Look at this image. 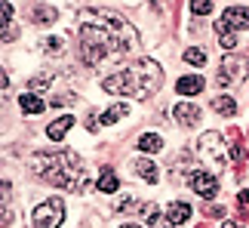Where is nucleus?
<instances>
[{"instance_id": "obj_1", "label": "nucleus", "mask_w": 249, "mask_h": 228, "mask_svg": "<svg viewBox=\"0 0 249 228\" xmlns=\"http://www.w3.org/2000/svg\"><path fill=\"white\" fill-rule=\"evenodd\" d=\"M77 25H80L83 62L95 71L111 68V65L129 59V56L139 50L136 28L120 13H114V9H105V6L83 9L77 16Z\"/></svg>"}, {"instance_id": "obj_2", "label": "nucleus", "mask_w": 249, "mask_h": 228, "mask_svg": "<svg viewBox=\"0 0 249 228\" xmlns=\"http://www.w3.org/2000/svg\"><path fill=\"white\" fill-rule=\"evenodd\" d=\"M31 170L43 182H50L65 191H80V188H92L89 182H83V160L77 151L65 148V151H37L31 157Z\"/></svg>"}, {"instance_id": "obj_3", "label": "nucleus", "mask_w": 249, "mask_h": 228, "mask_svg": "<svg viewBox=\"0 0 249 228\" xmlns=\"http://www.w3.org/2000/svg\"><path fill=\"white\" fill-rule=\"evenodd\" d=\"M163 83V68L154 59H139L129 68L117 71L114 77H105L102 87L111 96H123V99H148L154 96Z\"/></svg>"}, {"instance_id": "obj_4", "label": "nucleus", "mask_w": 249, "mask_h": 228, "mask_svg": "<svg viewBox=\"0 0 249 228\" xmlns=\"http://www.w3.org/2000/svg\"><path fill=\"white\" fill-rule=\"evenodd\" d=\"M65 222V201L62 197H50L40 207H34V225L37 228H59Z\"/></svg>"}, {"instance_id": "obj_5", "label": "nucleus", "mask_w": 249, "mask_h": 228, "mask_svg": "<svg viewBox=\"0 0 249 228\" xmlns=\"http://www.w3.org/2000/svg\"><path fill=\"white\" fill-rule=\"evenodd\" d=\"M200 154L203 157H209L215 164V170H225L228 167V160H231V154H228L225 151V145H222V133H203V136H200Z\"/></svg>"}, {"instance_id": "obj_6", "label": "nucleus", "mask_w": 249, "mask_h": 228, "mask_svg": "<svg viewBox=\"0 0 249 228\" xmlns=\"http://www.w3.org/2000/svg\"><path fill=\"white\" fill-rule=\"evenodd\" d=\"M246 71H249V62L243 59V56H234V53H228L225 56V62H222V71H218V83L222 87H228V83H240L246 77Z\"/></svg>"}, {"instance_id": "obj_7", "label": "nucleus", "mask_w": 249, "mask_h": 228, "mask_svg": "<svg viewBox=\"0 0 249 228\" xmlns=\"http://www.w3.org/2000/svg\"><path fill=\"white\" fill-rule=\"evenodd\" d=\"M188 185H191V191H197L200 197H215L218 194V179L213 173H203V170H194V173L188 176Z\"/></svg>"}, {"instance_id": "obj_8", "label": "nucleus", "mask_w": 249, "mask_h": 228, "mask_svg": "<svg viewBox=\"0 0 249 228\" xmlns=\"http://www.w3.org/2000/svg\"><path fill=\"white\" fill-rule=\"evenodd\" d=\"M222 22L228 28H234V31H243V28H249V13L243 6H228L225 16H222Z\"/></svg>"}, {"instance_id": "obj_9", "label": "nucleus", "mask_w": 249, "mask_h": 228, "mask_svg": "<svg viewBox=\"0 0 249 228\" xmlns=\"http://www.w3.org/2000/svg\"><path fill=\"white\" fill-rule=\"evenodd\" d=\"M228 154H231V160H246V148H243V133L237 130V127H231L228 130Z\"/></svg>"}, {"instance_id": "obj_10", "label": "nucleus", "mask_w": 249, "mask_h": 228, "mask_svg": "<svg viewBox=\"0 0 249 228\" xmlns=\"http://www.w3.org/2000/svg\"><path fill=\"white\" fill-rule=\"evenodd\" d=\"M176 90H178V96H197V93L203 90V77H200V74H188V77H178Z\"/></svg>"}, {"instance_id": "obj_11", "label": "nucleus", "mask_w": 249, "mask_h": 228, "mask_svg": "<svg viewBox=\"0 0 249 228\" xmlns=\"http://www.w3.org/2000/svg\"><path fill=\"white\" fill-rule=\"evenodd\" d=\"M172 114H176V120L185 123V127H194V123L200 120V108H197V105H188V102H178Z\"/></svg>"}, {"instance_id": "obj_12", "label": "nucleus", "mask_w": 249, "mask_h": 228, "mask_svg": "<svg viewBox=\"0 0 249 228\" xmlns=\"http://www.w3.org/2000/svg\"><path fill=\"white\" fill-rule=\"evenodd\" d=\"M166 219H169L172 225L188 222V219H191V207H188L185 201H172V204L166 207Z\"/></svg>"}, {"instance_id": "obj_13", "label": "nucleus", "mask_w": 249, "mask_h": 228, "mask_svg": "<svg viewBox=\"0 0 249 228\" xmlns=\"http://www.w3.org/2000/svg\"><path fill=\"white\" fill-rule=\"evenodd\" d=\"M71 127H74V117H71V114H65V117L53 120L50 127H46V136H50L53 142H59V139H65V133H68Z\"/></svg>"}, {"instance_id": "obj_14", "label": "nucleus", "mask_w": 249, "mask_h": 228, "mask_svg": "<svg viewBox=\"0 0 249 228\" xmlns=\"http://www.w3.org/2000/svg\"><path fill=\"white\" fill-rule=\"evenodd\" d=\"M18 105H22V111L25 114H40L46 105H43V99L37 96V93H25L22 99H18Z\"/></svg>"}, {"instance_id": "obj_15", "label": "nucleus", "mask_w": 249, "mask_h": 228, "mask_svg": "<svg viewBox=\"0 0 249 228\" xmlns=\"http://www.w3.org/2000/svg\"><path fill=\"white\" fill-rule=\"evenodd\" d=\"M139 148L145 151V154H157V151H163V139H160L157 133H145V136L139 139Z\"/></svg>"}, {"instance_id": "obj_16", "label": "nucleus", "mask_w": 249, "mask_h": 228, "mask_svg": "<svg viewBox=\"0 0 249 228\" xmlns=\"http://www.w3.org/2000/svg\"><path fill=\"white\" fill-rule=\"evenodd\" d=\"M99 188H102L105 194H114V191L120 188V179L114 176V170H108V167L102 170V176H99Z\"/></svg>"}, {"instance_id": "obj_17", "label": "nucleus", "mask_w": 249, "mask_h": 228, "mask_svg": "<svg viewBox=\"0 0 249 228\" xmlns=\"http://www.w3.org/2000/svg\"><path fill=\"white\" fill-rule=\"evenodd\" d=\"M213 111H218L222 117H231V114H237V99L218 96V99H213Z\"/></svg>"}, {"instance_id": "obj_18", "label": "nucleus", "mask_w": 249, "mask_h": 228, "mask_svg": "<svg viewBox=\"0 0 249 228\" xmlns=\"http://www.w3.org/2000/svg\"><path fill=\"white\" fill-rule=\"evenodd\" d=\"M126 114H129V105H126V102H117V105H111L108 111L102 114V123H117V120L126 117Z\"/></svg>"}, {"instance_id": "obj_19", "label": "nucleus", "mask_w": 249, "mask_h": 228, "mask_svg": "<svg viewBox=\"0 0 249 228\" xmlns=\"http://www.w3.org/2000/svg\"><path fill=\"white\" fill-rule=\"evenodd\" d=\"M136 176H142L145 182L154 185L157 182V167L151 164V160H136Z\"/></svg>"}, {"instance_id": "obj_20", "label": "nucleus", "mask_w": 249, "mask_h": 228, "mask_svg": "<svg viewBox=\"0 0 249 228\" xmlns=\"http://www.w3.org/2000/svg\"><path fill=\"white\" fill-rule=\"evenodd\" d=\"M215 31H218V43L225 46V50H231V46H237V31H231L225 22H218L215 25Z\"/></svg>"}, {"instance_id": "obj_21", "label": "nucleus", "mask_w": 249, "mask_h": 228, "mask_svg": "<svg viewBox=\"0 0 249 228\" xmlns=\"http://www.w3.org/2000/svg\"><path fill=\"white\" fill-rule=\"evenodd\" d=\"M31 16H34V22H43V25H53L55 19H59V13H55L53 6H34Z\"/></svg>"}, {"instance_id": "obj_22", "label": "nucleus", "mask_w": 249, "mask_h": 228, "mask_svg": "<svg viewBox=\"0 0 249 228\" xmlns=\"http://www.w3.org/2000/svg\"><path fill=\"white\" fill-rule=\"evenodd\" d=\"M43 50H46V56H62L65 53V40H62V37H46Z\"/></svg>"}, {"instance_id": "obj_23", "label": "nucleus", "mask_w": 249, "mask_h": 228, "mask_svg": "<svg viewBox=\"0 0 249 228\" xmlns=\"http://www.w3.org/2000/svg\"><path fill=\"white\" fill-rule=\"evenodd\" d=\"M129 210H151V207H145V204L139 201V197H132V194H129L126 201H120V204H117V213H129Z\"/></svg>"}, {"instance_id": "obj_24", "label": "nucleus", "mask_w": 249, "mask_h": 228, "mask_svg": "<svg viewBox=\"0 0 249 228\" xmlns=\"http://www.w3.org/2000/svg\"><path fill=\"white\" fill-rule=\"evenodd\" d=\"M50 80H53V74L40 71V74H34V77L28 80V87H31V93H37V90H46V87H50Z\"/></svg>"}, {"instance_id": "obj_25", "label": "nucleus", "mask_w": 249, "mask_h": 228, "mask_svg": "<svg viewBox=\"0 0 249 228\" xmlns=\"http://www.w3.org/2000/svg\"><path fill=\"white\" fill-rule=\"evenodd\" d=\"M185 62H188V65H197V68H200V65H206V53L197 50V46H191V50H185Z\"/></svg>"}, {"instance_id": "obj_26", "label": "nucleus", "mask_w": 249, "mask_h": 228, "mask_svg": "<svg viewBox=\"0 0 249 228\" xmlns=\"http://www.w3.org/2000/svg\"><path fill=\"white\" fill-rule=\"evenodd\" d=\"M237 216H240V219H249V188L237 194Z\"/></svg>"}, {"instance_id": "obj_27", "label": "nucleus", "mask_w": 249, "mask_h": 228, "mask_svg": "<svg viewBox=\"0 0 249 228\" xmlns=\"http://www.w3.org/2000/svg\"><path fill=\"white\" fill-rule=\"evenodd\" d=\"M191 13H194V16L213 13V0H191Z\"/></svg>"}, {"instance_id": "obj_28", "label": "nucleus", "mask_w": 249, "mask_h": 228, "mask_svg": "<svg viewBox=\"0 0 249 228\" xmlns=\"http://www.w3.org/2000/svg\"><path fill=\"white\" fill-rule=\"evenodd\" d=\"M74 102H77V96H74V93H59V96L53 99V105H55V108H65V105H74Z\"/></svg>"}, {"instance_id": "obj_29", "label": "nucleus", "mask_w": 249, "mask_h": 228, "mask_svg": "<svg viewBox=\"0 0 249 228\" xmlns=\"http://www.w3.org/2000/svg\"><path fill=\"white\" fill-rule=\"evenodd\" d=\"M148 222H151V228H169V225H172V222H169V219H163V216H160L157 210L148 216Z\"/></svg>"}, {"instance_id": "obj_30", "label": "nucleus", "mask_w": 249, "mask_h": 228, "mask_svg": "<svg viewBox=\"0 0 249 228\" xmlns=\"http://www.w3.org/2000/svg\"><path fill=\"white\" fill-rule=\"evenodd\" d=\"M0 13H3V28L13 25V6H9V0H3V3H0Z\"/></svg>"}, {"instance_id": "obj_31", "label": "nucleus", "mask_w": 249, "mask_h": 228, "mask_svg": "<svg viewBox=\"0 0 249 228\" xmlns=\"http://www.w3.org/2000/svg\"><path fill=\"white\" fill-rule=\"evenodd\" d=\"M83 127H86V130H89V133H95V130H99V127H102V120H99V117H95V114H86V123H83Z\"/></svg>"}, {"instance_id": "obj_32", "label": "nucleus", "mask_w": 249, "mask_h": 228, "mask_svg": "<svg viewBox=\"0 0 249 228\" xmlns=\"http://www.w3.org/2000/svg\"><path fill=\"white\" fill-rule=\"evenodd\" d=\"M203 210H206V216H215V219H218V216H225V210H222V207H215V204H206Z\"/></svg>"}, {"instance_id": "obj_33", "label": "nucleus", "mask_w": 249, "mask_h": 228, "mask_svg": "<svg viewBox=\"0 0 249 228\" xmlns=\"http://www.w3.org/2000/svg\"><path fill=\"white\" fill-rule=\"evenodd\" d=\"M13 37H18V28H13V25H6L3 28V43H9Z\"/></svg>"}, {"instance_id": "obj_34", "label": "nucleus", "mask_w": 249, "mask_h": 228, "mask_svg": "<svg viewBox=\"0 0 249 228\" xmlns=\"http://www.w3.org/2000/svg\"><path fill=\"white\" fill-rule=\"evenodd\" d=\"M151 6H154L157 13H160V9H163V0H151Z\"/></svg>"}, {"instance_id": "obj_35", "label": "nucleus", "mask_w": 249, "mask_h": 228, "mask_svg": "<svg viewBox=\"0 0 249 228\" xmlns=\"http://www.w3.org/2000/svg\"><path fill=\"white\" fill-rule=\"evenodd\" d=\"M225 228H243L240 222H225Z\"/></svg>"}, {"instance_id": "obj_36", "label": "nucleus", "mask_w": 249, "mask_h": 228, "mask_svg": "<svg viewBox=\"0 0 249 228\" xmlns=\"http://www.w3.org/2000/svg\"><path fill=\"white\" fill-rule=\"evenodd\" d=\"M120 228H142V225H132V222H126V225H120Z\"/></svg>"}, {"instance_id": "obj_37", "label": "nucleus", "mask_w": 249, "mask_h": 228, "mask_svg": "<svg viewBox=\"0 0 249 228\" xmlns=\"http://www.w3.org/2000/svg\"><path fill=\"white\" fill-rule=\"evenodd\" d=\"M200 228H203V225H200Z\"/></svg>"}]
</instances>
